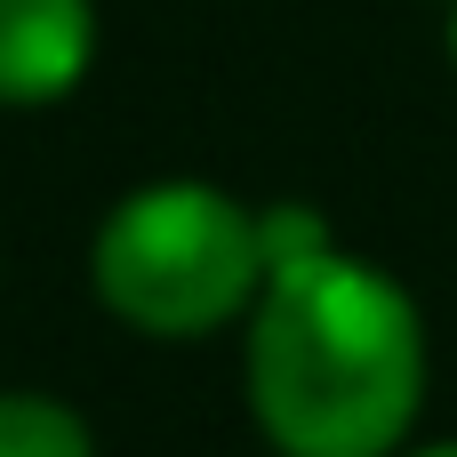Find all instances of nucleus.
Wrapping results in <instances>:
<instances>
[{
	"instance_id": "f257e3e1",
	"label": "nucleus",
	"mask_w": 457,
	"mask_h": 457,
	"mask_svg": "<svg viewBox=\"0 0 457 457\" xmlns=\"http://www.w3.org/2000/svg\"><path fill=\"white\" fill-rule=\"evenodd\" d=\"M241 386L273 457H402L426 410V313L386 265L321 241L265 273Z\"/></svg>"
},
{
	"instance_id": "f03ea898",
	"label": "nucleus",
	"mask_w": 457,
	"mask_h": 457,
	"mask_svg": "<svg viewBox=\"0 0 457 457\" xmlns=\"http://www.w3.org/2000/svg\"><path fill=\"white\" fill-rule=\"evenodd\" d=\"M96 305L137 337H209L225 321H249L265 297V225L249 201L201 177H161L96 225L88 249Z\"/></svg>"
},
{
	"instance_id": "7ed1b4c3",
	"label": "nucleus",
	"mask_w": 457,
	"mask_h": 457,
	"mask_svg": "<svg viewBox=\"0 0 457 457\" xmlns=\"http://www.w3.org/2000/svg\"><path fill=\"white\" fill-rule=\"evenodd\" d=\"M96 56L88 0H0V104H56Z\"/></svg>"
},
{
	"instance_id": "20e7f679",
	"label": "nucleus",
	"mask_w": 457,
	"mask_h": 457,
	"mask_svg": "<svg viewBox=\"0 0 457 457\" xmlns=\"http://www.w3.org/2000/svg\"><path fill=\"white\" fill-rule=\"evenodd\" d=\"M0 457H96V434L64 394L8 386L0 394Z\"/></svg>"
},
{
	"instance_id": "39448f33",
	"label": "nucleus",
	"mask_w": 457,
	"mask_h": 457,
	"mask_svg": "<svg viewBox=\"0 0 457 457\" xmlns=\"http://www.w3.org/2000/svg\"><path fill=\"white\" fill-rule=\"evenodd\" d=\"M402 457H457V442H410Z\"/></svg>"
},
{
	"instance_id": "423d86ee",
	"label": "nucleus",
	"mask_w": 457,
	"mask_h": 457,
	"mask_svg": "<svg viewBox=\"0 0 457 457\" xmlns=\"http://www.w3.org/2000/svg\"><path fill=\"white\" fill-rule=\"evenodd\" d=\"M450 56H457V0H450Z\"/></svg>"
}]
</instances>
